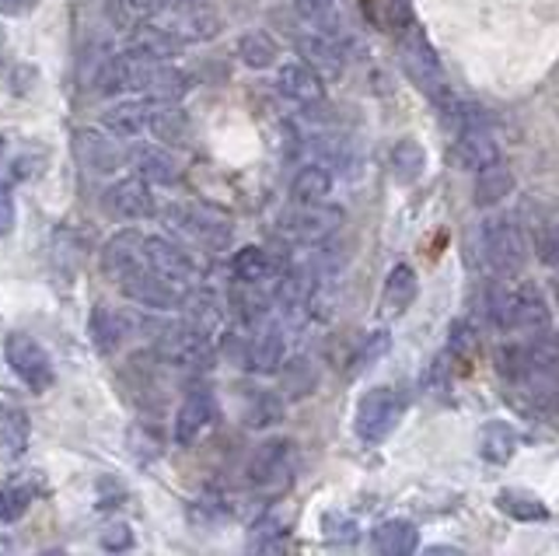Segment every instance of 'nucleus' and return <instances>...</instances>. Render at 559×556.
I'll list each match as a JSON object with an SVG mask.
<instances>
[{"label":"nucleus","instance_id":"obj_29","mask_svg":"<svg viewBox=\"0 0 559 556\" xmlns=\"http://www.w3.org/2000/svg\"><path fill=\"white\" fill-rule=\"evenodd\" d=\"M35 490H39V483H35L32 473H17L0 483V521H8V525L11 521H22L25 511L32 508Z\"/></svg>","mask_w":559,"mask_h":556},{"label":"nucleus","instance_id":"obj_52","mask_svg":"<svg viewBox=\"0 0 559 556\" xmlns=\"http://www.w3.org/2000/svg\"><path fill=\"white\" fill-rule=\"evenodd\" d=\"M0 154H4V144H0Z\"/></svg>","mask_w":559,"mask_h":556},{"label":"nucleus","instance_id":"obj_37","mask_svg":"<svg viewBox=\"0 0 559 556\" xmlns=\"http://www.w3.org/2000/svg\"><path fill=\"white\" fill-rule=\"evenodd\" d=\"M497 508L514 521H546L549 518L546 504L528 490H514V486H507V490L497 494Z\"/></svg>","mask_w":559,"mask_h":556},{"label":"nucleus","instance_id":"obj_49","mask_svg":"<svg viewBox=\"0 0 559 556\" xmlns=\"http://www.w3.org/2000/svg\"><path fill=\"white\" fill-rule=\"evenodd\" d=\"M8 57V36H4V25H0V63Z\"/></svg>","mask_w":559,"mask_h":556},{"label":"nucleus","instance_id":"obj_21","mask_svg":"<svg viewBox=\"0 0 559 556\" xmlns=\"http://www.w3.org/2000/svg\"><path fill=\"white\" fill-rule=\"evenodd\" d=\"M157 102L144 98V102H119V106L105 109L102 123L112 137H140L151 130V119H154Z\"/></svg>","mask_w":559,"mask_h":556},{"label":"nucleus","instance_id":"obj_31","mask_svg":"<svg viewBox=\"0 0 559 556\" xmlns=\"http://www.w3.org/2000/svg\"><path fill=\"white\" fill-rule=\"evenodd\" d=\"M518 451V430L507 421H489L479 430V456L489 465H507Z\"/></svg>","mask_w":559,"mask_h":556},{"label":"nucleus","instance_id":"obj_25","mask_svg":"<svg viewBox=\"0 0 559 556\" xmlns=\"http://www.w3.org/2000/svg\"><path fill=\"white\" fill-rule=\"evenodd\" d=\"M287 360V340L280 326H266L262 333L249 343V368L255 375H273L284 368Z\"/></svg>","mask_w":559,"mask_h":556},{"label":"nucleus","instance_id":"obj_33","mask_svg":"<svg viewBox=\"0 0 559 556\" xmlns=\"http://www.w3.org/2000/svg\"><path fill=\"white\" fill-rule=\"evenodd\" d=\"M329 193H332V171L322 165H305L290 182V197L301 206H319L329 200Z\"/></svg>","mask_w":559,"mask_h":556},{"label":"nucleus","instance_id":"obj_39","mask_svg":"<svg viewBox=\"0 0 559 556\" xmlns=\"http://www.w3.org/2000/svg\"><path fill=\"white\" fill-rule=\"evenodd\" d=\"M389 162H392L395 179L409 186V182H416L427 171V151H424V144H419V141L406 137V141H399L392 147V158Z\"/></svg>","mask_w":559,"mask_h":556},{"label":"nucleus","instance_id":"obj_43","mask_svg":"<svg viewBox=\"0 0 559 556\" xmlns=\"http://www.w3.org/2000/svg\"><path fill=\"white\" fill-rule=\"evenodd\" d=\"M151 133L162 137V141H182L186 137V116L175 106H157L151 119Z\"/></svg>","mask_w":559,"mask_h":556},{"label":"nucleus","instance_id":"obj_17","mask_svg":"<svg viewBox=\"0 0 559 556\" xmlns=\"http://www.w3.org/2000/svg\"><path fill=\"white\" fill-rule=\"evenodd\" d=\"M182 54V43L162 25H136L127 39V57L136 63H165Z\"/></svg>","mask_w":559,"mask_h":556},{"label":"nucleus","instance_id":"obj_16","mask_svg":"<svg viewBox=\"0 0 559 556\" xmlns=\"http://www.w3.org/2000/svg\"><path fill=\"white\" fill-rule=\"evenodd\" d=\"M119 287H122V294H127L130 301L144 305V308H157V311H168L175 305H182V298H186L179 287H171L168 281H162V276H154L147 267L130 273Z\"/></svg>","mask_w":559,"mask_h":556},{"label":"nucleus","instance_id":"obj_10","mask_svg":"<svg viewBox=\"0 0 559 556\" xmlns=\"http://www.w3.org/2000/svg\"><path fill=\"white\" fill-rule=\"evenodd\" d=\"M144 267L154 276L168 281L171 287H179L182 294L192 287V276H197V270H192V259L179 246H171L168 238H157V235L144 238Z\"/></svg>","mask_w":559,"mask_h":556},{"label":"nucleus","instance_id":"obj_1","mask_svg":"<svg viewBox=\"0 0 559 556\" xmlns=\"http://www.w3.org/2000/svg\"><path fill=\"white\" fill-rule=\"evenodd\" d=\"M489 319H493L503 333L514 336H542L552 322L549 298L538 284L524 281L511 291H497L493 305H489Z\"/></svg>","mask_w":559,"mask_h":556},{"label":"nucleus","instance_id":"obj_7","mask_svg":"<svg viewBox=\"0 0 559 556\" xmlns=\"http://www.w3.org/2000/svg\"><path fill=\"white\" fill-rule=\"evenodd\" d=\"M4 357L11 364V371L22 378L32 392H49L52 381H57L52 357L46 354V346L39 340H32L28 333H11L4 340Z\"/></svg>","mask_w":559,"mask_h":556},{"label":"nucleus","instance_id":"obj_6","mask_svg":"<svg viewBox=\"0 0 559 556\" xmlns=\"http://www.w3.org/2000/svg\"><path fill=\"white\" fill-rule=\"evenodd\" d=\"M168 228H175L182 238L197 241L203 249H224L231 241V221L214 206H168L165 211Z\"/></svg>","mask_w":559,"mask_h":556},{"label":"nucleus","instance_id":"obj_13","mask_svg":"<svg viewBox=\"0 0 559 556\" xmlns=\"http://www.w3.org/2000/svg\"><path fill=\"white\" fill-rule=\"evenodd\" d=\"M162 19H165L162 28H168L182 46L186 43H206V39H214L221 32V14L210 4H203V0H197V4H186V8H175V11H165Z\"/></svg>","mask_w":559,"mask_h":556},{"label":"nucleus","instance_id":"obj_24","mask_svg":"<svg viewBox=\"0 0 559 556\" xmlns=\"http://www.w3.org/2000/svg\"><path fill=\"white\" fill-rule=\"evenodd\" d=\"M140 71L144 63L130 60L127 54H119L112 60H105L95 74V92L98 95H122V92H136L140 88Z\"/></svg>","mask_w":559,"mask_h":556},{"label":"nucleus","instance_id":"obj_30","mask_svg":"<svg viewBox=\"0 0 559 556\" xmlns=\"http://www.w3.org/2000/svg\"><path fill=\"white\" fill-rule=\"evenodd\" d=\"M416 270L406 267V263H399L392 267L389 273V281H384V291H381V311L384 316H402L413 301H416Z\"/></svg>","mask_w":559,"mask_h":556},{"label":"nucleus","instance_id":"obj_51","mask_svg":"<svg viewBox=\"0 0 559 556\" xmlns=\"http://www.w3.org/2000/svg\"><path fill=\"white\" fill-rule=\"evenodd\" d=\"M552 343H556V364H559V333H556V340H552Z\"/></svg>","mask_w":559,"mask_h":556},{"label":"nucleus","instance_id":"obj_34","mask_svg":"<svg viewBox=\"0 0 559 556\" xmlns=\"http://www.w3.org/2000/svg\"><path fill=\"white\" fill-rule=\"evenodd\" d=\"M419 546V532L409 521H384L374 532V553L378 556H413Z\"/></svg>","mask_w":559,"mask_h":556},{"label":"nucleus","instance_id":"obj_19","mask_svg":"<svg viewBox=\"0 0 559 556\" xmlns=\"http://www.w3.org/2000/svg\"><path fill=\"white\" fill-rule=\"evenodd\" d=\"M276 92L284 95L287 102H294V106H319V102L325 98V84H322V78L314 74L308 63L297 60V63L280 67Z\"/></svg>","mask_w":559,"mask_h":556},{"label":"nucleus","instance_id":"obj_45","mask_svg":"<svg viewBox=\"0 0 559 556\" xmlns=\"http://www.w3.org/2000/svg\"><path fill=\"white\" fill-rule=\"evenodd\" d=\"M389 346H392V336H389V329H378V333H371L364 343H360V351L354 357V371H367L374 360H381L384 354H389Z\"/></svg>","mask_w":559,"mask_h":556},{"label":"nucleus","instance_id":"obj_3","mask_svg":"<svg viewBox=\"0 0 559 556\" xmlns=\"http://www.w3.org/2000/svg\"><path fill=\"white\" fill-rule=\"evenodd\" d=\"M402 413H406V395L395 392L392 386H381V389L364 392L360 403H357V421H354L360 441L381 445L399 427Z\"/></svg>","mask_w":559,"mask_h":556},{"label":"nucleus","instance_id":"obj_28","mask_svg":"<svg viewBox=\"0 0 559 556\" xmlns=\"http://www.w3.org/2000/svg\"><path fill=\"white\" fill-rule=\"evenodd\" d=\"M87 333H92V343L102 354H116L130 340V319L112 308H95L92 319H87Z\"/></svg>","mask_w":559,"mask_h":556},{"label":"nucleus","instance_id":"obj_23","mask_svg":"<svg viewBox=\"0 0 559 556\" xmlns=\"http://www.w3.org/2000/svg\"><path fill=\"white\" fill-rule=\"evenodd\" d=\"M454 162L459 168H468V171H483L489 165L500 162V144L493 133L486 130H468L459 137V144H454Z\"/></svg>","mask_w":559,"mask_h":556},{"label":"nucleus","instance_id":"obj_22","mask_svg":"<svg viewBox=\"0 0 559 556\" xmlns=\"http://www.w3.org/2000/svg\"><path fill=\"white\" fill-rule=\"evenodd\" d=\"M231 273L238 284H249V287H266L270 281H276L280 276V267L276 259L259 249V246H245L231 256Z\"/></svg>","mask_w":559,"mask_h":556},{"label":"nucleus","instance_id":"obj_42","mask_svg":"<svg viewBox=\"0 0 559 556\" xmlns=\"http://www.w3.org/2000/svg\"><path fill=\"white\" fill-rule=\"evenodd\" d=\"M231 301H235V311L245 322H259L270 308V298L262 294V287H249V284H238V294Z\"/></svg>","mask_w":559,"mask_h":556},{"label":"nucleus","instance_id":"obj_4","mask_svg":"<svg viewBox=\"0 0 559 556\" xmlns=\"http://www.w3.org/2000/svg\"><path fill=\"white\" fill-rule=\"evenodd\" d=\"M157 357L171 368H186V371H206L214 364V346H210V333L203 329L179 322V326H168L162 336L154 343Z\"/></svg>","mask_w":559,"mask_h":556},{"label":"nucleus","instance_id":"obj_8","mask_svg":"<svg viewBox=\"0 0 559 556\" xmlns=\"http://www.w3.org/2000/svg\"><path fill=\"white\" fill-rule=\"evenodd\" d=\"M340 224H343V211L340 206H325V203H319V206L294 203L290 211L280 214V232L294 241H305V246H319V241H325Z\"/></svg>","mask_w":559,"mask_h":556},{"label":"nucleus","instance_id":"obj_26","mask_svg":"<svg viewBox=\"0 0 559 556\" xmlns=\"http://www.w3.org/2000/svg\"><path fill=\"white\" fill-rule=\"evenodd\" d=\"M28 438H32L28 413L14 403H0V456L22 459L28 451Z\"/></svg>","mask_w":559,"mask_h":556},{"label":"nucleus","instance_id":"obj_46","mask_svg":"<svg viewBox=\"0 0 559 556\" xmlns=\"http://www.w3.org/2000/svg\"><path fill=\"white\" fill-rule=\"evenodd\" d=\"M14 228V197L8 186H0V238L11 235Z\"/></svg>","mask_w":559,"mask_h":556},{"label":"nucleus","instance_id":"obj_36","mask_svg":"<svg viewBox=\"0 0 559 556\" xmlns=\"http://www.w3.org/2000/svg\"><path fill=\"white\" fill-rule=\"evenodd\" d=\"M294 4H297V14H301L308 28L322 32V36L340 39V32H343V19H340L336 0H294Z\"/></svg>","mask_w":559,"mask_h":556},{"label":"nucleus","instance_id":"obj_15","mask_svg":"<svg viewBox=\"0 0 559 556\" xmlns=\"http://www.w3.org/2000/svg\"><path fill=\"white\" fill-rule=\"evenodd\" d=\"M144 238L140 232H119L105 241L102 249V273L109 276V281L122 284L130 273L144 270Z\"/></svg>","mask_w":559,"mask_h":556},{"label":"nucleus","instance_id":"obj_9","mask_svg":"<svg viewBox=\"0 0 559 556\" xmlns=\"http://www.w3.org/2000/svg\"><path fill=\"white\" fill-rule=\"evenodd\" d=\"M294 459H297V445L290 438H270L262 441L252 459H249V480L259 490H270V486H284L294 473Z\"/></svg>","mask_w":559,"mask_h":556},{"label":"nucleus","instance_id":"obj_32","mask_svg":"<svg viewBox=\"0 0 559 556\" xmlns=\"http://www.w3.org/2000/svg\"><path fill=\"white\" fill-rule=\"evenodd\" d=\"M514 193V171L511 165H489L483 171H476V189H472V197H476V206H497L500 200H507Z\"/></svg>","mask_w":559,"mask_h":556},{"label":"nucleus","instance_id":"obj_47","mask_svg":"<svg viewBox=\"0 0 559 556\" xmlns=\"http://www.w3.org/2000/svg\"><path fill=\"white\" fill-rule=\"evenodd\" d=\"M39 0H0V14H8V19H14V14H28Z\"/></svg>","mask_w":559,"mask_h":556},{"label":"nucleus","instance_id":"obj_12","mask_svg":"<svg viewBox=\"0 0 559 556\" xmlns=\"http://www.w3.org/2000/svg\"><path fill=\"white\" fill-rule=\"evenodd\" d=\"M294 46H297V54H301V63H308L322 81H336L343 74L346 54L340 39L322 36V32H314V28H301L294 36Z\"/></svg>","mask_w":559,"mask_h":556},{"label":"nucleus","instance_id":"obj_2","mask_svg":"<svg viewBox=\"0 0 559 556\" xmlns=\"http://www.w3.org/2000/svg\"><path fill=\"white\" fill-rule=\"evenodd\" d=\"M479 249L497 276H514L528 259V235L514 217H489L479 232Z\"/></svg>","mask_w":559,"mask_h":556},{"label":"nucleus","instance_id":"obj_20","mask_svg":"<svg viewBox=\"0 0 559 556\" xmlns=\"http://www.w3.org/2000/svg\"><path fill=\"white\" fill-rule=\"evenodd\" d=\"M130 165L136 171L140 182H154V186H171L175 179H179V162L171 158V154L165 147L157 144H136L130 147Z\"/></svg>","mask_w":559,"mask_h":556},{"label":"nucleus","instance_id":"obj_35","mask_svg":"<svg viewBox=\"0 0 559 556\" xmlns=\"http://www.w3.org/2000/svg\"><path fill=\"white\" fill-rule=\"evenodd\" d=\"M241 421L249 424L252 430H270L276 427L280 421H284V399H280L276 392H249V399H245V410H241Z\"/></svg>","mask_w":559,"mask_h":556},{"label":"nucleus","instance_id":"obj_44","mask_svg":"<svg viewBox=\"0 0 559 556\" xmlns=\"http://www.w3.org/2000/svg\"><path fill=\"white\" fill-rule=\"evenodd\" d=\"M535 256L546 267H559V217H549L535 232Z\"/></svg>","mask_w":559,"mask_h":556},{"label":"nucleus","instance_id":"obj_40","mask_svg":"<svg viewBox=\"0 0 559 556\" xmlns=\"http://www.w3.org/2000/svg\"><path fill=\"white\" fill-rule=\"evenodd\" d=\"M284 546H287V525L276 518H266L252 529L249 543H245V553L249 556H280Z\"/></svg>","mask_w":559,"mask_h":556},{"label":"nucleus","instance_id":"obj_18","mask_svg":"<svg viewBox=\"0 0 559 556\" xmlns=\"http://www.w3.org/2000/svg\"><path fill=\"white\" fill-rule=\"evenodd\" d=\"M192 88V81L186 71L179 67H165V63H144V71H140V88L151 102L157 106H175L186 92Z\"/></svg>","mask_w":559,"mask_h":556},{"label":"nucleus","instance_id":"obj_11","mask_svg":"<svg viewBox=\"0 0 559 556\" xmlns=\"http://www.w3.org/2000/svg\"><path fill=\"white\" fill-rule=\"evenodd\" d=\"M102 211L112 221H144L157 211L154 193L140 179H119L102 193Z\"/></svg>","mask_w":559,"mask_h":556},{"label":"nucleus","instance_id":"obj_27","mask_svg":"<svg viewBox=\"0 0 559 556\" xmlns=\"http://www.w3.org/2000/svg\"><path fill=\"white\" fill-rule=\"evenodd\" d=\"M74 154L87 171H116L119 168V147L95 130H81L74 137Z\"/></svg>","mask_w":559,"mask_h":556},{"label":"nucleus","instance_id":"obj_41","mask_svg":"<svg viewBox=\"0 0 559 556\" xmlns=\"http://www.w3.org/2000/svg\"><path fill=\"white\" fill-rule=\"evenodd\" d=\"M280 371H284V392L294 395V399L311 395L314 386H319V371H314L311 357H294V360H287Z\"/></svg>","mask_w":559,"mask_h":556},{"label":"nucleus","instance_id":"obj_5","mask_svg":"<svg viewBox=\"0 0 559 556\" xmlns=\"http://www.w3.org/2000/svg\"><path fill=\"white\" fill-rule=\"evenodd\" d=\"M399 60H402V71L409 74V81L419 92H427L430 98H437L444 92L441 60H437L427 36L413 22H406V28H402V36H399Z\"/></svg>","mask_w":559,"mask_h":556},{"label":"nucleus","instance_id":"obj_48","mask_svg":"<svg viewBox=\"0 0 559 556\" xmlns=\"http://www.w3.org/2000/svg\"><path fill=\"white\" fill-rule=\"evenodd\" d=\"M424 556H465V553L454 546H430V549H424Z\"/></svg>","mask_w":559,"mask_h":556},{"label":"nucleus","instance_id":"obj_50","mask_svg":"<svg viewBox=\"0 0 559 556\" xmlns=\"http://www.w3.org/2000/svg\"><path fill=\"white\" fill-rule=\"evenodd\" d=\"M43 556H67V553H60V549H49V553H43Z\"/></svg>","mask_w":559,"mask_h":556},{"label":"nucleus","instance_id":"obj_38","mask_svg":"<svg viewBox=\"0 0 559 556\" xmlns=\"http://www.w3.org/2000/svg\"><path fill=\"white\" fill-rule=\"evenodd\" d=\"M238 57L245 67H252V71H266V67L276 63L280 46L270 32H245V36L238 39Z\"/></svg>","mask_w":559,"mask_h":556},{"label":"nucleus","instance_id":"obj_14","mask_svg":"<svg viewBox=\"0 0 559 556\" xmlns=\"http://www.w3.org/2000/svg\"><path fill=\"white\" fill-rule=\"evenodd\" d=\"M214 416H217V403H214V392H206V389H192L186 399H182V406L179 413H175V441H179L182 448L189 445H197L203 434L210 430V424H214Z\"/></svg>","mask_w":559,"mask_h":556}]
</instances>
